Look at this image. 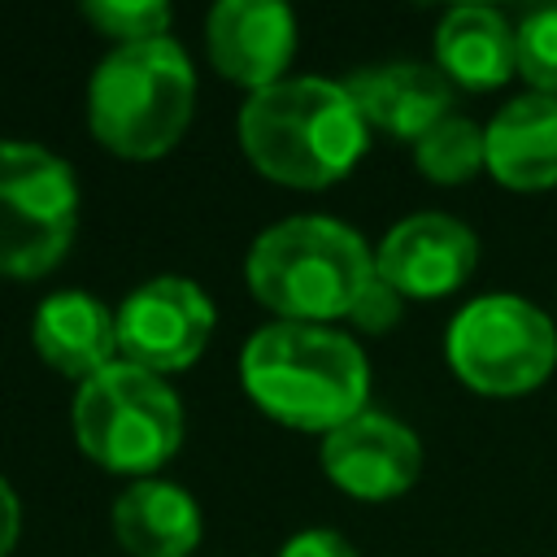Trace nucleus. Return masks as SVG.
Instances as JSON below:
<instances>
[{
    "label": "nucleus",
    "instance_id": "1",
    "mask_svg": "<svg viewBox=\"0 0 557 557\" xmlns=\"http://www.w3.org/2000/svg\"><path fill=\"white\" fill-rule=\"evenodd\" d=\"M248 396L278 422L300 431H335L366 409V352L322 322H270L239 352Z\"/></svg>",
    "mask_w": 557,
    "mask_h": 557
},
{
    "label": "nucleus",
    "instance_id": "2",
    "mask_svg": "<svg viewBox=\"0 0 557 557\" xmlns=\"http://www.w3.org/2000/svg\"><path fill=\"white\" fill-rule=\"evenodd\" d=\"M239 144L274 183L326 187L361 157L366 117L344 83L278 78L244 100Z\"/></svg>",
    "mask_w": 557,
    "mask_h": 557
},
{
    "label": "nucleus",
    "instance_id": "3",
    "mask_svg": "<svg viewBox=\"0 0 557 557\" xmlns=\"http://www.w3.org/2000/svg\"><path fill=\"white\" fill-rule=\"evenodd\" d=\"M244 274L252 296L274 309L278 322H326L348 318L374 278V252L348 222L300 213L252 239Z\"/></svg>",
    "mask_w": 557,
    "mask_h": 557
},
{
    "label": "nucleus",
    "instance_id": "4",
    "mask_svg": "<svg viewBox=\"0 0 557 557\" xmlns=\"http://www.w3.org/2000/svg\"><path fill=\"white\" fill-rule=\"evenodd\" d=\"M196 104V70L178 39L117 44L91 74L87 117L96 139L122 157H161L178 144Z\"/></svg>",
    "mask_w": 557,
    "mask_h": 557
},
{
    "label": "nucleus",
    "instance_id": "5",
    "mask_svg": "<svg viewBox=\"0 0 557 557\" xmlns=\"http://www.w3.org/2000/svg\"><path fill=\"white\" fill-rule=\"evenodd\" d=\"M74 435L78 448L104 470L144 474L178 453L183 405L161 374L117 357L113 366L78 383Z\"/></svg>",
    "mask_w": 557,
    "mask_h": 557
},
{
    "label": "nucleus",
    "instance_id": "6",
    "mask_svg": "<svg viewBox=\"0 0 557 557\" xmlns=\"http://www.w3.org/2000/svg\"><path fill=\"white\" fill-rule=\"evenodd\" d=\"M78 226V183L44 144L0 139V270L35 278L52 270Z\"/></svg>",
    "mask_w": 557,
    "mask_h": 557
},
{
    "label": "nucleus",
    "instance_id": "7",
    "mask_svg": "<svg viewBox=\"0 0 557 557\" xmlns=\"http://www.w3.org/2000/svg\"><path fill=\"white\" fill-rule=\"evenodd\" d=\"M448 361L474 392L518 396L540 387L557 366V331L531 300L492 292L448 322Z\"/></svg>",
    "mask_w": 557,
    "mask_h": 557
},
{
    "label": "nucleus",
    "instance_id": "8",
    "mask_svg": "<svg viewBox=\"0 0 557 557\" xmlns=\"http://www.w3.org/2000/svg\"><path fill=\"white\" fill-rule=\"evenodd\" d=\"M213 335V300L183 274L139 283L117 309V352L152 374L191 366Z\"/></svg>",
    "mask_w": 557,
    "mask_h": 557
},
{
    "label": "nucleus",
    "instance_id": "9",
    "mask_svg": "<svg viewBox=\"0 0 557 557\" xmlns=\"http://www.w3.org/2000/svg\"><path fill=\"white\" fill-rule=\"evenodd\" d=\"M322 470L357 500H387V496H400L418 479L422 444L405 422L361 409L344 426L326 431Z\"/></svg>",
    "mask_w": 557,
    "mask_h": 557
},
{
    "label": "nucleus",
    "instance_id": "10",
    "mask_svg": "<svg viewBox=\"0 0 557 557\" xmlns=\"http://www.w3.org/2000/svg\"><path fill=\"white\" fill-rule=\"evenodd\" d=\"M474 257L479 244L466 222L448 213H409L383 235L374 274L400 296H444L461 287V278L474 270Z\"/></svg>",
    "mask_w": 557,
    "mask_h": 557
},
{
    "label": "nucleus",
    "instance_id": "11",
    "mask_svg": "<svg viewBox=\"0 0 557 557\" xmlns=\"http://www.w3.org/2000/svg\"><path fill=\"white\" fill-rule=\"evenodd\" d=\"M213 65L252 91L283 78L296 52V17L283 0H222L205 22Z\"/></svg>",
    "mask_w": 557,
    "mask_h": 557
},
{
    "label": "nucleus",
    "instance_id": "12",
    "mask_svg": "<svg viewBox=\"0 0 557 557\" xmlns=\"http://www.w3.org/2000/svg\"><path fill=\"white\" fill-rule=\"evenodd\" d=\"M348 96L357 100L361 117L400 135V139H422L435 122L448 117L453 104V83L444 70L422 65V61H387V65H366L348 83Z\"/></svg>",
    "mask_w": 557,
    "mask_h": 557
},
{
    "label": "nucleus",
    "instance_id": "13",
    "mask_svg": "<svg viewBox=\"0 0 557 557\" xmlns=\"http://www.w3.org/2000/svg\"><path fill=\"white\" fill-rule=\"evenodd\" d=\"M487 170L505 187H553L557 183V96H513L487 126Z\"/></svg>",
    "mask_w": 557,
    "mask_h": 557
},
{
    "label": "nucleus",
    "instance_id": "14",
    "mask_svg": "<svg viewBox=\"0 0 557 557\" xmlns=\"http://www.w3.org/2000/svg\"><path fill=\"white\" fill-rule=\"evenodd\" d=\"M30 339L48 366L74 379H91L117 357V313L87 292H52L35 309Z\"/></svg>",
    "mask_w": 557,
    "mask_h": 557
},
{
    "label": "nucleus",
    "instance_id": "15",
    "mask_svg": "<svg viewBox=\"0 0 557 557\" xmlns=\"http://www.w3.org/2000/svg\"><path fill=\"white\" fill-rule=\"evenodd\" d=\"M113 531L131 557H187L200 544V505L170 479H139L113 500Z\"/></svg>",
    "mask_w": 557,
    "mask_h": 557
},
{
    "label": "nucleus",
    "instance_id": "16",
    "mask_svg": "<svg viewBox=\"0 0 557 557\" xmlns=\"http://www.w3.org/2000/svg\"><path fill=\"white\" fill-rule=\"evenodd\" d=\"M435 57L448 83L461 87H496L518 70L513 52V26L492 4H457L440 17L435 30Z\"/></svg>",
    "mask_w": 557,
    "mask_h": 557
},
{
    "label": "nucleus",
    "instance_id": "17",
    "mask_svg": "<svg viewBox=\"0 0 557 557\" xmlns=\"http://www.w3.org/2000/svg\"><path fill=\"white\" fill-rule=\"evenodd\" d=\"M418 170L435 183H461L470 178L479 165H487V135L479 122L448 113L444 122H435L418 144H413Z\"/></svg>",
    "mask_w": 557,
    "mask_h": 557
},
{
    "label": "nucleus",
    "instance_id": "18",
    "mask_svg": "<svg viewBox=\"0 0 557 557\" xmlns=\"http://www.w3.org/2000/svg\"><path fill=\"white\" fill-rule=\"evenodd\" d=\"M513 52H518V70L531 83V91L557 96V4L531 9L513 26Z\"/></svg>",
    "mask_w": 557,
    "mask_h": 557
},
{
    "label": "nucleus",
    "instance_id": "19",
    "mask_svg": "<svg viewBox=\"0 0 557 557\" xmlns=\"http://www.w3.org/2000/svg\"><path fill=\"white\" fill-rule=\"evenodd\" d=\"M83 13L117 44H144V39H161L170 30L165 0H87Z\"/></svg>",
    "mask_w": 557,
    "mask_h": 557
},
{
    "label": "nucleus",
    "instance_id": "20",
    "mask_svg": "<svg viewBox=\"0 0 557 557\" xmlns=\"http://www.w3.org/2000/svg\"><path fill=\"white\" fill-rule=\"evenodd\" d=\"M348 318H352L357 326H366V331H383V326H392V322L400 318V292L374 274V278L366 283V292L357 296V305L348 309Z\"/></svg>",
    "mask_w": 557,
    "mask_h": 557
},
{
    "label": "nucleus",
    "instance_id": "21",
    "mask_svg": "<svg viewBox=\"0 0 557 557\" xmlns=\"http://www.w3.org/2000/svg\"><path fill=\"white\" fill-rule=\"evenodd\" d=\"M278 557H357V548L339 535V531H326V527H309V531H296Z\"/></svg>",
    "mask_w": 557,
    "mask_h": 557
},
{
    "label": "nucleus",
    "instance_id": "22",
    "mask_svg": "<svg viewBox=\"0 0 557 557\" xmlns=\"http://www.w3.org/2000/svg\"><path fill=\"white\" fill-rule=\"evenodd\" d=\"M17 531H22V505L9 479L0 474V557H9V548L17 544Z\"/></svg>",
    "mask_w": 557,
    "mask_h": 557
}]
</instances>
